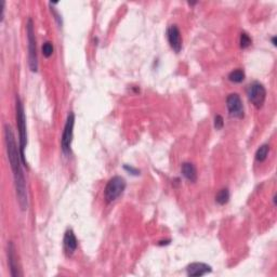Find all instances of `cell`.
Masks as SVG:
<instances>
[{
	"instance_id": "6da1fadb",
	"label": "cell",
	"mask_w": 277,
	"mask_h": 277,
	"mask_svg": "<svg viewBox=\"0 0 277 277\" xmlns=\"http://www.w3.org/2000/svg\"><path fill=\"white\" fill-rule=\"evenodd\" d=\"M4 133V142H6V148L8 154V159L10 163V166L13 172V180H14V187H16V193L17 197L18 205L20 208L25 211L28 207V197H27V189L26 182L24 178V173L22 170V158L20 148H17V145L14 138L13 131L10 125L6 124L3 127Z\"/></svg>"
},
{
	"instance_id": "7a4b0ae2",
	"label": "cell",
	"mask_w": 277,
	"mask_h": 277,
	"mask_svg": "<svg viewBox=\"0 0 277 277\" xmlns=\"http://www.w3.org/2000/svg\"><path fill=\"white\" fill-rule=\"evenodd\" d=\"M16 126L18 130V147H20L21 158L23 165L28 168V163L25 158V148L27 147V130H26V116L24 112V106L21 101L20 97L16 98Z\"/></svg>"
},
{
	"instance_id": "3957f363",
	"label": "cell",
	"mask_w": 277,
	"mask_h": 277,
	"mask_svg": "<svg viewBox=\"0 0 277 277\" xmlns=\"http://www.w3.org/2000/svg\"><path fill=\"white\" fill-rule=\"evenodd\" d=\"M26 34L28 41V64L32 72L37 73L38 70V56H37V45L34 22L30 17L26 23Z\"/></svg>"
},
{
	"instance_id": "277c9868",
	"label": "cell",
	"mask_w": 277,
	"mask_h": 277,
	"mask_svg": "<svg viewBox=\"0 0 277 277\" xmlns=\"http://www.w3.org/2000/svg\"><path fill=\"white\" fill-rule=\"evenodd\" d=\"M127 187V182L123 177L116 176L113 177L112 179L107 182V184L104 189V198L106 203H113L118 197L123 195Z\"/></svg>"
},
{
	"instance_id": "5b68a950",
	"label": "cell",
	"mask_w": 277,
	"mask_h": 277,
	"mask_svg": "<svg viewBox=\"0 0 277 277\" xmlns=\"http://www.w3.org/2000/svg\"><path fill=\"white\" fill-rule=\"evenodd\" d=\"M74 126H75V114L70 112L66 123L64 126L62 139H61V148L65 156H70L72 155V142L74 138Z\"/></svg>"
},
{
	"instance_id": "8992f818",
	"label": "cell",
	"mask_w": 277,
	"mask_h": 277,
	"mask_svg": "<svg viewBox=\"0 0 277 277\" xmlns=\"http://www.w3.org/2000/svg\"><path fill=\"white\" fill-rule=\"evenodd\" d=\"M247 96L249 101L257 109H261L263 106L266 98V90L264 86L260 82L255 81L249 84L247 89Z\"/></svg>"
},
{
	"instance_id": "52a82bcc",
	"label": "cell",
	"mask_w": 277,
	"mask_h": 277,
	"mask_svg": "<svg viewBox=\"0 0 277 277\" xmlns=\"http://www.w3.org/2000/svg\"><path fill=\"white\" fill-rule=\"evenodd\" d=\"M227 106L229 115L234 118L242 119L245 115V111H244V104L242 101V98L239 97L237 93H231L227 98Z\"/></svg>"
},
{
	"instance_id": "ba28073f",
	"label": "cell",
	"mask_w": 277,
	"mask_h": 277,
	"mask_svg": "<svg viewBox=\"0 0 277 277\" xmlns=\"http://www.w3.org/2000/svg\"><path fill=\"white\" fill-rule=\"evenodd\" d=\"M7 255H8V264H9V269H10L11 276L13 277L22 276V272H21L20 265H18V261H17L16 250L12 242L8 243Z\"/></svg>"
},
{
	"instance_id": "9c48e42d",
	"label": "cell",
	"mask_w": 277,
	"mask_h": 277,
	"mask_svg": "<svg viewBox=\"0 0 277 277\" xmlns=\"http://www.w3.org/2000/svg\"><path fill=\"white\" fill-rule=\"evenodd\" d=\"M167 38L171 49L176 53H179L182 50V37L179 27L177 25H171L167 30Z\"/></svg>"
},
{
	"instance_id": "30bf717a",
	"label": "cell",
	"mask_w": 277,
	"mask_h": 277,
	"mask_svg": "<svg viewBox=\"0 0 277 277\" xmlns=\"http://www.w3.org/2000/svg\"><path fill=\"white\" fill-rule=\"evenodd\" d=\"M212 272V267L210 265L203 263V262H194L186 267V274L191 277L204 276Z\"/></svg>"
},
{
	"instance_id": "8fae6325",
	"label": "cell",
	"mask_w": 277,
	"mask_h": 277,
	"mask_svg": "<svg viewBox=\"0 0 277 277\" xmlns=\"http://www.w3.org/2000/svg\"><path fill=\"white\" fill-rule=\"evenodd\" d=\"M63 244H64V250L66 252V255L69 257L73 256V253L76 251L78 247V242L72 229H67V231L65 232Z\"/></svg>"
},
{
	"instance_id": "7c38bea8",
	"label": "cell",
	"mask_w": 277,
	"mask_h": 277,
	"mask_svg": "<svg viewBox=\"0 0 277 277\" xmlns=\"http://www.w3.org/2000/svg\"><path fill=\"white\" fill-rule=\"evenodd\" d=\"M181 171L183 177L190 182H196L197 181V170L196 167L192 163H183L181 166Z\"/></svg>"
},
{
	"instance_id": "4fadbf2b",
	"label": "cell",
	"mask_w": 277,
	"mask_h": 277,
	"mask_svg": "<svg viewBox=\"0 0 277 277\" xmlns=\"http://www.w3.org/2000/svg\"><path fill=\"white\" fill-rule=\"evenodd\" d=\"M245 72L243 69H234L231 73L228 74V81L234 83H241L245 81Z\"/></svg>"
},
{
	"instance_id": "5bb4252c",
	"label": "cell",
	"mask_w": 277,
	"mask_h": 277,
	"mask_svg": "<svg viewBox=\"0 0 277 277\" xmlns=\"http://www.w3.org/2000/svg\"><path fill=\"white\" fill-rule=\"evenodd\" d=\"M270 152V145L269 144H263L258 148V151L256 152V161L262 163L264 162L265 159L267 158V155H269Z\"/></svg>"
},
{
	"instance_id": "9a60e30c",
	"label": "cell",
	"mask_w": 277,
	"mask_h": 277,
	"mask_svg": "<svg viewBox=\"0 0 277 277\" xmlns=\"http://www.w3.org/2000/svg\"><path fill=\"white\" fill-rule=\"evenodd\" d=\"M215 200H217V203L221 206L228 204L229 200V191L228 189H222L217 194V196H215Z\"/></svg>"
},
{
	"instance_id": "2e32d148",
	"label": "cell",
	"mask_w": 277,
	"mask_h": 277,
	"mask_svg": "<svg viewBox=\"0 0 277 277\" xmlns=\"http://www.w3.org/2000/svg\"><path fill=\"white\" fill-rule=\"evenodd\" d=\"M53 51H54L53 45L51 44L50 41H47L44 45H42V54H44L45 58L49 59L50 56L53 54Z\"/></svg>"
},
{
	"instance_id": "e0dca14e",
	"label": "cell",
	"mask_w": 277,
	"mask_h": 277,
	"mask_svg": "<svg viewBox=\"0 0 277 277\" xmlns=\"http://www.w3.org/2000/svg\"><path fill=\"white\" fill-rule=\"evenodd\" d=\"M252 39L250 38V36L247 34V33H242L241 35V41H239V44H241V48L242 49H246L248 48L251 45Z\"/></svg>"
},
{
	"instance_id": "ac0fdd59",
	"label": "cell",
	"mask_w": 277,
	"mask_h": 277,
	"mask_svg": "<svg viewBox=\"0 0 277 277\" xmlns=\"http://www.w3.org/2000/svg\"><path fill=\"white\" fill-rule=\"evenodd\" d=\"M224 126V121L221 115H217L214 118V128L217 130H221Z\"/></svg>"
},
{
	"instance_id": "d6986e66",
	"label": "cell",
	"mask_w": 277,
	"mask_h": 277,
	"mask_svg": "<svg viewBox=\"0 0 277 277\" xmlns=\"http://www.w3.org/2000/svg\"><path fill=\"white\" fill-rule=\"evenodd\" d=\"M124 169H125V170L128 171V172H130L131 175H133V176H139V175H140V170H138V169H135V168L131 167V166L125 165V166H124Z\"/></svg>"
},
{
	"instance_id": "ffe728a7",
	"label": "cell",
	"mask_w": 277,
	"mask_h": 277,
	"mask_svg": "<svg viewBox=\"0 0 277 277\" xmlns=\"http://www.w3.org/2000/svg\"><path fill=\"white\" fill-rule=\"evenodd\" d=\"M272 42H273L274 46H276V37H273V38H272Z\"/></svg>"
}]
</instances>
